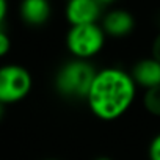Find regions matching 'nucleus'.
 <instances>
[{
	"mask_svg": "<svg viewBox=\"0 0 160 160\" xmlns=\"http://www.w3.org/2000/svg\"><path fill=\"white\" fill-rule=\"evenodd\" d=\"M94 160H113V158H110V157H98Z\"/></svg>",
	"mask_w": 160,
	"mask_h": 160,
	"instance_id": "2eb2a0df",
	"label": "nucleus"
},
{
	"mask_svg": "<svg viewBox=\"0 0 160 160\" xmlns=\"http://www.w3.org/2000/svg\"><path fill=\"white\" fill-rule=\"evenodd\" d=\"M33 87L28 69L21 64H5L0 69V102L11 105L24 101Z\"/></svg>",
	"mask_w": 160,
	"mask_h": 160,
	"instance_id": "20e7f679",
	"label": "nucleus"
},
{
	"mask_svg": "<svg viewBox=\"0 0 160 160\" xmlns=\"http://www.w3.org/2000/svg\"><path fill=\"white\" fill-rule=\"evenodd\" d=\"M46 160H60V158H46Z\"/></svg>",
	"mask_w": 160,
	"mask_h": 160,
	"instance_id": "dca6fc26",
	"label": "nucleus"
},
{
	"mask_svg": "<svg viewBox=\"0 0 160 160\" xmlns=\"http://www.w3.org/2000/svg\"><path fill=\"white\" fill-rule=\"evenodd\" d=\"M137 83L130 72L121 68L98 71L87 104L91 113L102 121H115L126 115L137 98Z\"/></svg>",
	"mask_w": 160,
	"mask_h": 160,
	"instance_id": "f257e3e1",
	"label": "nucleus"
},
{
	"mask_svg": "<svg viewBox=\"0 0 160 160\" xmlns=\"http://www.w3.org/2000/svg\"><path fill=\"white\" fill-rule=\"evenodd\" d=\"M66 2H71V0H66Z\"/></svg>",
	"mask_w": 160,
	"mask_h": 160,
	"instance_id": "f3484780",
	"label": "nucleus"
},
{
	"mask_svg": "<svg viewBox=\"0 0 160 160\" xmlns=\"http://www.w3.org/2000/svg\"><path fill=\"white\" fill-rule=\"evenodd\" d=\"M98 2H99V3H101V5L105 8V7H110V5H113V3L116 2V0H98Z\"/></svg>",
	"mask_w": 160,
	"mask_h": 160,
	"instance_id": "4468645a",
	"label": "nucleus"
},
{
	"mask_svg": "<svg viewBox=\"0 0 160 160\" xmlns=\"http://www.w3.org/2000/svg\"><path fill=\"white\" fill-rule=\"evenodd\" d=\"M10 49H11V39H10L5 27L2 25V30H0V55L5 57L10 52Z\"/></svg>",
	"mask_w": 160,
	"mask_h": 160,
	"instance_id": "9b49d317",
	"label": "nucleus"
},
{
	"mask_svg": "<svg viewBox=\"0 0 160 160\" xmlns=\"http://www.w3.org/2000/svg\"><path fill=\"white\" fill-rule=\"evenodd\" d=\"M7 14H8V0H0V22H2V25H5Z\"/></svg>",
	"mask_w": 160,
	"mask_h": 160,
	"instance_id": "ddd939ff",
	"label": "nucleus"
},
{
	"mask_svg": "<svg viewBox=\"0 0 160 160\" xmlns=\"http://www.w3.org/2000/svg\"><path fill=\"white\" fill-rule=\"evenodd\" d=\"M151 57H154L157 61H160V30L154 36L152 44H151Z\"/></svg>",
	"mask_w": 160,
	"mask_h": 160,
	"instance_id": "f8f14e48",
	"label": "nucleus"
},
{
	"mask_svg": "<svg viewBox=\"0 0 160 160\" xmlns=\"http://www.w3.org/2000/svg\"><path fill=\"white\" fill-rule=\"evenodd\" d=\"M107 35L101 24L77 25L71 27L66 35V47L72 58L77 60H91L102 52L105 46Z\"/></svg>",
	"mask_w": 160,
	"mask_h": 160,
	"instance_id": "7ed1b4c3",
	"label": "nucleus"
},
{
	"mask_svg": "<svg viewBox=\"0 0 160 160\" xmlns=\"http://www.w3.org/2000/svg\"><path fill=\"white\" fill-rule=\"evenodd\" d=\"M148 158L149 160H160V132L152 137L148 146Z\"/></svg>",
	"mask_w": 160,
	"mask_h": 160,
	"instance_id": "9d476101",
	"label": "nucleus"
},
{
	"mask_svg": "<svg viewBox=\"0 0 160 160\" xmlns=\"http://www.w3.org/2000/svg\"><path fill=\"white\" fill-rule=\"evenodd\" d=\"M143 107H144V110L149 115L160 118V85L144 91V94H143Z\"/></svg>",
	"mask_w": 160,
	"mask_h": 160,
	"instance_id": "1a4fd4ad",
	"label": "nucleus"
},
{
	"mask_svg": "<svg viewBox=\"0 0 160 160\" xmlns=\"http://www.w3.org/2000/svg\"><path fill=\"white\" fill-rule=\"evenodd\" d=\"M130 75L138 88L144 91L155 88L160 85V61H157L154 57L141 58L132 66Z\"/></svg>",
	"mask_w": 160,
	"mask_h": 160,
	"instance_id": "0eeeda50",
	"label": "nucleus"
},
{
	"mask_svg": "<svg viewBox=\"0 0 160 160\" xmlns=\"http://www.w3.org/2000/svg\"><path fill=\"white\" fill-rule=\"evenodd\" d=\"M64 16L71 27L101 24L104 7L98 0H71L66 2Z\"/></svg>",
	"mask_w": 160,
	"mask_h": 160,
	"instance_id": "39448f33",
	"label": "nucleus"
},
{
	"mask_svg": "<svg viewBox=\"0 0 160 160\" xmlns=\"http://www.w3.org/2000/svg\"><path fill=\"white\" fill-rule=\"evenodd\" d=\"M101 27L105 32L107 38L121 39L129 36L135 30V18L124 8H113L104 13Z\"/></svg>",
	"mask_w": 160,
	"mask_h": 160,
	"instance_id": "423d86ee",
	"label": "nucleus"
},
{
	"mask_svg": "<svg viewBox=\"0 0 160 160\" xmlns=\"http://www.w3.org/2000/svg\"><path fill=\"white\" fill-rule=\"evenodd\" d=\"M52 16L50 0H22L19 5V18L28 27H42Z\"/></svg>",
	"mask_w": 160,
	"mask_h": 160,
	"instance_id": "6e6552de",
	"label": "nucleus"
},
{
	"mask_svg": "<svg viewBox=\"0 0 160 160\" xmlns=\"http://www.w3.org/2000/svg\"><path fill=\"white\" fill-rule=\"evenodd\" d=\"M98 69L88 60L72 58L63 63L55 74V91L71 101H87Z\"/></svg>",
	"mask_w": 160,
	"mask_h": 160,
	"instance_id": "f03ea898",
	"label": "nucleus"
}]
</instances>
